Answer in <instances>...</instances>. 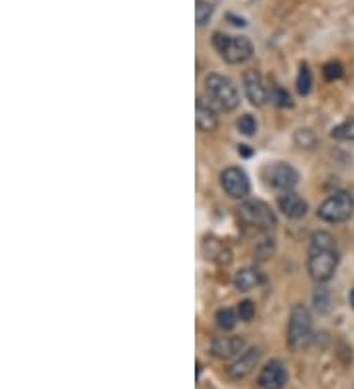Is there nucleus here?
<instances>
[{
    "label": "nucleus",
    "instance_id": "bb28decb",
    "mask_svg": "<svg viewBox=\"0 0 354 389\" xmlns=\"http://www.w3.org/2000/svg\"><path fill=\"white\" fill-rule=\"evenodd\" d=\"M228 20H232V24H235V26H246L244 20L236 18V16H232V14H228Z\"/></svg>",
    "mask_w": 354,
    "mask_h": 389
},
{
    "label": "nucleus",
    "instance_id": "7ed1b4c3",
    "mask_svg": "<svg viewBox=\"0 0 354 389\" xmlns=\"http://www.w3.org/2000/svg\"><path fill=\"white\" fill-rule=\"evenodd\" d=\"M311 336H313L311 312L307 311V307L303 305H295L289 315V324H287V346L294 352L303 350L311 342Z\"/></svg>",
    "mask_w": 354,
    "mask_h": 389
},
{
    "label": "nucleus",
    "instance_id": "4be33fe9",
    "mask_svg": "<svg viewBox=\"0 0 354 389\" xmlns=\"http://www.w3.org/2000/svg\"><path fill=\"white\" fill-rule=\"evenodd\" d=\"M323 77L327 81H336L343 77V65L339 61H329L323 67Z\"/></svg>",
    "mask_w": 354,
    "mask_h": 389
},
{
    "label": "nucleus",
    "instance_id": "39448f33",
    "mask_svg": "<svg viewBox=\"0 0 354 389\" xmlns=\"http://www.w3.org/2000/svg\"><path fill=\"white\" fill-rule=\"evenodd\" d=\"M354 213V197L348 191H336L329 199H324L319 206V218L324 223L339 224L346 223Z\"/></svg>",
    "mask_w": 354,
    "mask_h": 389
},
{
    "label": "nucleus",
    "instance_id": "ddd939ff",
    "mask_svg": "<svg viewBox=\"0 0 354 389\" xmlns=\"http://www.w3.org/2000/svg\"><path fill=\"white\" fill-rule=\"evenodd\" d=\"M195 120L199 130H203V132H215L216 128H218V117H216V110L213 107V103H209L203 97L197 98Z\"/></svg>",
    "mask_w": 354,
    "mask_h": 389
},
{
    "label": "nucleus",
    "instance_id": "6e6552de",
    "mask_svg": "<svg viewBox=\"0 0 354 389\" xmlns=\"http://www.w3.org/2000/svg\"><path fill=\"white\" fill-rule=\"evenodd\" d=\"M221 185L230 199H244L250 193V179L240 167H226L221 173Z\"/></svg>",
    "mask_w": 354,
    "mask_h": 389
},
{
    "label": "nucleus",
    "instance_id": "f8f14e48",
    "mask_svg": "<svg viewBox=\"0 0 354 389\" xmlns=\"http://www.w3.org/2000/svg\"><path fill=\"white\" fill-rule=\"evenodd\" d=\"M258 360H260V350L258 348H248V350L242 352L235 360V364L228 368L230 380H244V378H248L256 368Z\"/></svg>",
    "mask_w": 354,
    "mask_h": 389
},
{
    "label": "nucleus",
    "instance_id": "aec40b11",
    "mask_svg": "<svg viewBox=\"0 0 354 389\" xmlns=\"http://www.w3.org/2000/svg\"><path fill=\"white\" fill-rule=\"evenodd\" d=\"M236 128L244 136H254L256 130H258V124H256V118L252 114H242V117L236 120Z\"/></svg>",
    "mask_w": 354,
    "mask_h": 389
},
{
    "label": "nucleus",
    "instance_id": "2eb2a0df",
    "mask_svg": "<svg viewBox=\"0 0 354 389\" xmlns=\"http://www.w3.org/2000/svg\"><path fill=\"white\" fill-rule=\"evenodd\" d=\"M266 282L264 273L256 268H244L235 275V285L238 291H250V289H256L258 285H262Z\"/></svg>",
    "mask_w": 354,
    "mask_h": 389
},
{
    "label": "nucleus",
    "instance_id": "4468645a",
    "mask_svg": "<svg viewBox=\"0 0 354 389\" xmlns=\"http://www.w3.org/2000/svg\"><path fill=\"white\" fill-rule=\"evenodd\" d=\"M277 206L291 220L303 218L305 214H307V203H305L299 194L291 193V191H285V193L277 197Z\"/></svg>",
    "mask_w": 354,
    "mask_h": 389
},
{
    "label": "nucleus",
    "instance_id": "dca6fc26",
    "mask_svg": "<svg viewBox=\"0 0 354 389\" xmlns=\"http://www.w3.org/2000/svg\"><path fill=\"white\" fill-rule=\"evenodd\" d=\"M331 138L339 140V142H354V118L344 120L343 124L334 126L331 130Z\"/></svg>",
    "mask_w": 354,
    "mask_h": 389
},
{
    "label": "nucleus",
    "instance_id": "cd10ccee",
    "mask_svg": "<svg viewBox=\"0 0 354 389\" xmlns=\"http://www.w3.org/2000/svg\"><path fill=\"white\" fill-rule=\"evenodd\" d=\"M238 154H242V156H252V150H248V146H238Z\"/></svg>",
    "mask_w": 354,
    "mask_h": 389
},
{
    "label": "nucleus",
    "instance_id": "a878e982",
    "mask_svg": "<svg viewBox=\"0 0 354 389\" xmlns=\"http://www.w3.org/2000/svg\"><path fill=\"white\" fill-rule=\"evenodd\" d=\"M315 305H317V309L327 311V307H329V293H327V289H317V293H315Z\"/></svg>",
    "mask_w": 354,
    "mask_h": 389
},
{
    "label": "nucleus",
    "instance_id": "1a4fd4ad",
    "mask_svg": "<svg viewBox=\"0 0 354 389\" xmlns=\"http://www.w3.org/2000/svg\"><path fill=\"white\" fill-rule=\"evenodd\" d=\"M244 91L248 100L254 105V107H262L270 100V91L264 85V79L262 75L256 71V69H248L244 73Z\"/></svg>",
    "mask_w": 354,
    "mask_h": 389
},
{
    "label": "nucleus",
    "instance_id": "c85d7f7f",
    "mask_svg": "<svg viewBox=\"0 0 354 389\" xmlns=\"http://www.w3.org/2000/svg\"><path fill=\"white\" fill-rule=\"evenodd\" d=\"M348 301H350V305H353V307H354V289H353V291H350V295H348Z\"/></svg>",
    "mask_w": 354,
    "mask_h": 389
},
{
    "label": "nucleus",
    "instance_id": "9d476101",
    "mask_svg": "<svg viewBox=\"0 0 354 389\" xmlns=\"http://www.w3.org/2000/svg\"><path fill=\"white\" fill-rule=\"evenodd\" d=\"M285 383H287V370L284 362L280 360L268 362L258 376V385L262 389H284Z\"/></svg>",
    "mask_w": 354,
    "mask_h": 389
},
{
    "label": "nucleus",
    "instance_id": "0eeeda50",
    "mask_svg": "<svg viewBox=\"0 0 354 389\" xmlns=\"http://www.w3.org/2000/svg\"><path fill=\"white\" fill-rule=\"evenodd\" d=\"M262 177L264 181L268 183V187L272 189H277V191H291L297 181H299V173L295 171L294 167L287 166V164H270L262 169Z\"/></svg>",
    "mask_w": 354,
    "mask_h": 389
},
{
    "label": "nucleus",
    "instance_id": "20e7f679",
    "mask_svg": "<svg viewBox=\"0 0 354 389\" xmlns=\"http://www.w3.org/2000/svg\"><path fill=\"white\" fill-rule=\"evenodd\" d=\"M213 44H215L216 51L221 53V58L230 65L244 63L254 53L252 41L248 38H242V36H226V34L216 32L213 36Z\"/></svg>",
    "mask_w": 354,
    "mask_h": 389
},
{
    "label": "nucleus",
    "instance_id": "423d86ee",
    "mask_svg": "<svg viewBox=\"0 0 354 389\" xmlns=\"http://www.w3.org/2000/svg\"><path fill=\"white\" fill-rule=\"evenodd\" d=\"M238 216L248 226H252L256 230H266V232L274 230L275 224H277L274 211L264 201H246V203L240 204Z\"/></svg>",
    "mask_w": 354,
    "mask_h": 389
},
{
    "label": "nucleus",
    "instance_id": "6ab92c4d",
    "mask_svg": "<svg viewBox=\"0 0 354 389\" xmlns=\"http://www.w3.org/2000/svg\"><path fill=\"white\" fill-rule=\"evenodd\" d=\"M195 18H197V26H205L206 22L211 20L213 16V10L215 6L209 2V0H197L195 2Z\"/></svg>",
    "mask_w": 354,
    "mask_h": 389
},
{
    "label": "nucleus",
    "instance_id": "f3484780",
    "mask_svg": "<svg viewBox=\"0 0 354 389\" xmlns=\"http://www.w3.org/2000/svg\"><path fill=\"white\" fill-rule=\"evenodd\" d=\"M215 321H216V324H218V329H223V331H230V329H235L236 327V321H238V312L226 307V309L216 311Z\"/></svg>",
    "mask_w": 354,
    "mask_h": 389
},
{
    "label": "nucleus",
    "instance_id": "f03ea898",
    "mask_svg": "<svg viewBox=\"0 0 354 389\" xmlns=\"http://www.w3.org/2000/svg\"><path fill=\"white\" fill-rule=\"evenodd\" d=\"M205 93L209 100L213 103V107L221 108L225 112H230L240 105V97H238L235 83L225 75L211 73L205 79Z\"/></svg>",
    "mask_w": 354,
    "mask_h": 389
},
{
    "label": "nucleus",
    "instance_id": "412c9836",
    "mask_svg": "<svg viewBox=\"0 0 354 389\" xmlns=\"http://www.w3.org/2000/svg\"><path fill=\"white\" fill-rule=\"evenodd\" d=\"M270 100H272L274 105H277V107H291V105H294L289 93L284 91L282 87H272V91H270Z\"/></svg>",
    "mask_w": 354,
    "mask_h": 389
},
{
    "label": "nucleus",
    "instance_id": "5701e85b",
    "mask_svg": "<svg viewBox=\"0 0 354 389\" xmlns=\"http://www.w3.org/2000/svg\"><path fill=\"white\" fill-rule=\"evenodd\" d=\"M295 142H297V146L301 147H313L317 144V138L311 130H297V134H295Z\"/></svg>",
    "mask_w": 354,
    "mask_h": 389
},
{
    "label": "nucleus",
    "instance_id": "393cba45",
    "mask_svg": "<svg viewBox=\"0 0 354 389\" xmlns=\"http://www.w3.org/2000/svg\"><path fill=\"white\" fill-rule=\"evenodd\" d=\"M272 253H274V240L266 238V240H262V242L258 244V248H256V256H258L260 260H268V258H272Z\"/></svg>",
    "mask_w": 354,
    "mask_h": 389
},
{
    "label": "nucleus",
    "instance_id": "b1692460",
    "mask_svg": "<svg viewBox=\"0 0 354 389\" xmlns=\"http://www.w3.org/2000/svg\"><path fill=\"white\" fill-rule=\"evenodd\" d=\"M238 319L244 322H250L252 319H254L256 315V309H254V303L252 301H242L240 305H238Z\"/></svg>",
    "mask_w": 354,
    "mask_h": 389
},
{
    "label": "nucleus",
    "instance_id": "f257e3e1",
    "mask_svg": "<svg viewBox=\"0 0 354 389\" xmlns=\"http://www.w3.org/2000/svg\"><path fill=\"white\" fill-rule=\"evenodd\" d=\"M339 265V248L333 234L315 232L309 244L307 253V272L309 277L317 283H327L336 272Z\"/></svg>",
    "mask_w": 354,
    "mask_h": 389
},
{
    "label": "nucleus",
    "instance_id": "a211bd4d",
    "mask_svg": "<svg viewBox=\"0 0 354 389\" xmlns=\"http://www.w3.org/2000/svg\"><path fill=\"white\" fill-rule=\"evenodd\" d=\"M311 85H313V75H311V69L309 65H301L299 69V75H297V91L299 95H309L311 93Z\"/></svg>",
    "mask_w": 354,
    "mask_h": 389
},
{
    "label": "nucleus",
    "instance_id": "9b49d317",
    "mask_svg": "<svg viewBox=\"0 0 354 389\" xmlns=\"http://www.w3.org/2000/svg\"><path fill=\"white\" fill-rule=\"evenodd\" d=\"M244 338L240 336H216L211 342V352L218 360H232L244 352Z\"/></svg>",
    "mask_w": 354,
    "mask_h": 389
}]
</instances>
